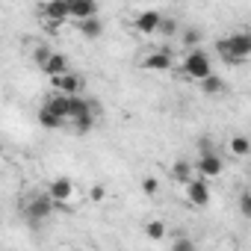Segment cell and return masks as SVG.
Segmentation results:
<instances>
[{
	"mask_svg": "<svg viewBox=\"0 0 251 251\" xmlns=\"http://www.w3.org/2000/svg\"><path fill=\"white\" fill-rule=\"evenodd\" d=\"M53 210H56V207H53V198H50L48 192H33V195H27L24 204H21V213H24V219H27L30 227H39L45 219H50Z\"/></svg>",
	"mask_w": 251,
	"mask_h": 251,
	"instance_id": "obj_1",
	"label": "cell"
},
{
	"mask_svg": "<svg viewBox=\"0 0 251 251\" xmlns=\"http://www.w3.org/2000/svg\"><path fill=\"white\" fill-rule=\"evenodd\" d=\"M213 71V62H210V53L198 45V48H189V53L183 56V62H180V74L186 77V80H201V77H207Z\"/></svg>",
	"mask_w": 251,
	"mask_h": 251,
	"instance_id": "obj_2",
	"label": "cell"
},
{
	"mask_svg": "<svg viewBox=\"0 0 251 251\" xmlns=\"http://www.w3.org/2000/svg\"><path fill=\"white\" fill-rule=\"evenodd\" d=\"M183 192H186V201H189L192 207H207L210 198H213V192H210V180L201 177V175L189 177V180L183 183Z\"/></svg>",
	"mask_w": 251,
	"mask_h": 251,
	"instance_id": "obj_3",
	"label": "cell"
},
{
	"mask_svg": "<svg viewBox=\"0 0 251 251\" xmlns=\"http://www.w3.org/2000/svg\"><path fill=\"white\" fill-rule=\"evenodd\" d=\"M192 166H195V175H201V177H207V180H213V177H219V175L225 172V160H222L216 151H201Z\"/></svg>",
	"mask_w": 251,
	"mask_h": 251,
	"instance_id": "obj_4",
	"label": "cell"
},
{
	"mask_svg": "<svg viewBox=\"0 0 251 251\" xmlns=\"http://www.w3.org/2000/svg\"><path fill=\"white\" fill-rule=\"evenodd\" d=\"M139 68L142 71H172L175 68V53L169 48H160V50H151L139 59Z\"/></svg>",
	"mask_w": 251,
	"mask_h": 251,
	"instance_id": "obj_5",
	"label": "cell"
},
{
	"mask_svg": "<svg viewBox=\"0 0 251 251\" xmlns=\"http://www.w3.org/2000/svg\"><path fill=\"white\" fill-rule=\"evenodd\" d=\"M48 195L53 198V207L56 210L68 207V201L74 198V180L71 177H53L50 186H48Z\"/></svg>",
	"mask_w": 251,
	"mask_h": 251,
	"instance_id": "obj_6",
	"label": "cell"
},
{
	"mask_svg": "<svg viewBox=\"0 0 251 251\" xmlns=\"http://www.w3.org/2000/svg\"><path fill=\"white\" fill-rule=\"evenodd\" d=\"M39 15L45 18V21H50L53 27L56 24H65L71 15H68V3L65 0H45V3L39 6Z\"/></svg>",
	"mask_w": 251,
	"mask_h": 251,
	"instance_id": "obj_7",
	"label": "cell"
},
{
	"mask_svg": "<svg viewBox=\"0 0 251 251\" xmlns=\"http://www.w3.org/2000/svg\"><path fill=\"white\" fill-rule=\"evenodd\" d=\"M50 83H53V92H62V95H80L83 92V77L80 74H74L71 68L65 71V74H59V77H50Z\"/></svg>",
	"mask_w": 251,
	"mask_h": 251,
	"instance_id": "obj_8",
	"label": "cell"
},
{
	"mask_svg": "<svg viewBox=\"0 0 251 251\" xmlns=\"http://www.w3.org/2000/svg\"><path fill=\"white\" fill-rule=\"evenodd\" d=\"M160 21H163V15H160L157 9H145V12H139V15L133 18V30L142 33V36H157Z\"/></svg>",
	"mask_w": 251,
	"mask_h": 251,
	"instance_id": "obj_9",
	"label": "cell"
},
{
	"mask_svg": "<svg viewBox=\"0 0 251 251\" xmlns=\"http://www.w3.org/2000/svg\"><path fill=\"white\" fill-rule=\"evenodd\" d=\"M225 42H227V48H230L242 62L251 56V33H248V30H236V33H230Z\"/></svg>",
	"mask_w": 251,
	"mask_h": 251,
	"instance_id": "obj_10",
	"label": "cell"
},
{
	"mask_svg": "<svg viewBox=\"0 0 251 251\" xmlns=\"http://www.w3.org/2000/svg\"><path fill=\"white\" fill-rule=\"evenodd\" d=\"M68 15H71L74 21L98 15V0H68Z\"/></svg>",
	"mask_w": 251,
	"mask_h": 251,
	"instance_id": "obj_11",
	"label": "cell"
},
{
	"mask_svg": "<svg viewBox=\"0 0 251 251\" xmlns=\"http://www.w3.org/2000/svg\"><path fill=\"white\" fill-rule=\"evenodd\" d=\"M77 30H80V36H83V39L95 42V39H100V36H103V21H100L98 15H92V18H80V21H77Z\"/></svg>",
	"mask_w": 251,
	"mask_h": 251,
	"instance_id": "obj_12",
	"label": "cell"
},
{
	"mask_svg": "<svg viewBox=\"0 0 251 251\" xmlns=\"http://www.w3.org/2000/svg\"><path fill=\"white\" fill-rule=\"evenodd\" d=\"M68 68H71V65H68V56H65V53H56V50H53V53L48 56V62L42 65V71H45L48 77H59V74H65Z\"/></svg>",
	"mask_w": 251,
	"mask_h": 251,
	"instance_id": "obj_13",
	"label": "cell"
},
{
	"mask_svg": "<svg viewBox=\"0 0 251 251\" xmlns=\"http://www.w3.org/2000/svg\"><path fill=\"white\" fill-rule=\"evenodd\" d=\"M45 109H50V112H56L59 118H65L68 121V95H62V92H53V95H48L45 98V103H42Z\"/></svg>",
	"mask_w": 251,
	"mask_h": 251,
	"instance_id": "obj_14",
	"label": "cell"
},
{
	"mask_svg": "<svg viewBox=\"0 0 251 251\" xmlns=\"http://www.w3.org/2000/svg\"><path fill=\"white\" fill-rule=\"evenodd\" d=\"M39 124H42L45 130H62L68 121H65V118H59L56 112H50V109H45V106H42V109H39Z\"/></svg>",
	"mask_w": 251,
	"mask_h": 251,
	"instance_id": "obj_15",
	"label": "cell"
},
{
	"mask_svg": "<svg viewBox=\"0 0 251 251\" xmlns=\"http://www.w3.org/2000/svg\"><path fill=\"white\" fill-rule=\"evenodd\" d=\"M198 83H201V92H204V95H222V92L227 89V86H225V80H222L219 74H213V71H210L207 77H201Z\"/></svg>",
	"mask_w": 251,
	"mask_h": 251,
	"instance_id": "obj_16",
	"label": "cell"
},
{
	"mask_svg": "<svg viewBox=\"0 0 251 251\" xmlns=\"http://www.w3.org/2000/svg\"><path fill=\"white\" fill-rule=\"evenodd\" d=\"M172 177H175L177 183H186L189 177H195V166H192L189 160H177V163L172 166Z\"/></svg>",
	"mask_w": 251,
	"mask_h": 251,
	"instance_id": "obj_17",
	"label": "cell"
},
{
	"mask_svg": "<svg viewBox=\"0 0 251 251\" xmlns=\"http://www.w3.org/2000/svg\"><path fill=\"white\" fill-rule=\"evenodd\" d=\"M216 53H219V56H222V62H225V65H230V68H239V65H242V59L227 48V42H225V39H219V42H216Z\"/></svg>",
	"mask_w": 251,
	"mask_h": 251,
	"instance_id": "obj_18",
	"label": "cell"
},
{
	"mask_svg": "<svg viewBox=\"0 0 251 251\" xmlns=\"http://www.w3.org/2000/svg\"><path fill=\"white\" fill-rule=\"evenodd\" d=\"M204 42V33L198 30V27H186V30H180V45L183 48H198Z\"/></svg>",
	"mask_w": 251,
	"mask_h": 251,
	"instance_id": "obj_19",
	"label": "cell"
},
{
	"mask_svg": "<svg viewBox=\"0 0 251 251\" xmlns=\"http://www.w3.org/2000/svg\"><path fill=\"white\" fill-rule=\"evenodd\" d=\"M68 124H71L77 133H92V127H95V112H89V115H77V118H71Z\"/></svg>",
	"mask_w": 251,
	"mask_h": 251,
	"instance_id": "obj_20",
	"label": "cell"
},
{
	"mask_svg": "<svg viewBox=\"0 0 251 251\" xmlns=\"http://www.w3.org/2000/svg\"><path fill=\"white\" fill-rule=\"evenodd\" d=\"M145 236H148V239H154V242L166 239V222H160V219H151V222L145 225Z\"/></svg>",
	"mask_w": 251,
	"mask_h": 251,
	"instance_id": "obj_21",
	"label": "cell"
},
{
	"mask_svg": "<svg viewBox=\"0 0 251 251\" xmlns=\"http://www.w3.org/2000/svg\"><path fill=\"white\" fill-rule=\"evenodd\" d=\"M248 151H251V142L245 136H233L230 139V154L233 157H248Z\"/></svg>",
	"mask_w": 251,
	"mask_h": 251,
	"instance_id": "obj_22",
	"label": "cell"
},
{
	"mask_svg": "<svg viewBox=\"0 0 251 251\" xmlns=\"http://www.w3.org/2000/svg\"><path fill=\"white\" fill-rule=\"evenodd\" d=\"M157 36L175 39V36H177V21H175V18H166V15H163V21H160V30H157Z\"/></svg>",
	"mask_w": 251,
	"mask_h": 251,
	"instance_id": "obj_23",
	"label": "cell"
},
{
	"mask_svg": "<svg viewBox=\"0 0 251 251\" xmlns=\"http://www.w3.org/2000/svg\"><path fill=\"white\" fill-rule=\"evenodd\" d=\"M142 192H145V195H151V198H154V195H160V180H157L154 175L142 177Z\"/></svg>",
	"mask_w": 251,
	"mask_h": 251,
	"instance_id": "obj_24",
	"label": "cell"
},
{
	"mask_svg": "<svg viewBox=\"0 0 251 251\" xmlns=\"http://www.w3.org/2000/svg\"><path fill=\"white\" fill-rule=\"evenodd\" d=\"M50 53H53V50H50V48H45V45H39V48H36V50H33V62H36V65H39V68H42V65H45V62H48V56H50Z\"/></svg>",
	"mask_w": 251,
	"mask_h": 251,
	"instance_id": "obj_25",
	"label": "cell"
},
{
	"mask_svg": "<svg viewBox=\"0 0 251 251\" xmlns=\"http://www.w3.org/2000/svg\"><path fill=\"white\" fill-rule=\"evenodd\" d=\"M239 213H242L245 219L251 216V192H248V189H245V192L239 195Z\"/></svg>",
	"mask_w": 251,
	"mask_h": 251,
	"instance_id": "obj_26",
	"label": "cell"
},
{
	"mask_svg": "<svg viewBox=\"0 0 251 251\" xmlns=\"http://www.w3.org/2000/svg\"><path fill=\"white\" fill-rule=\"evenodd\" d=\"M172 248H175V251H195V242L186 239V236H177V239L172 242Z\"/></svg>",
	"mask_w": 251,
	"mask_h": 251,
	"instance_id": "obj_27",
	"label": "cell"
},
{
	"mask_svg": "<svg viewBox=\"0 0 251 251\" xmlns=\"http://www.w3.org/2000/svg\"><path fill=\"white\" fill-rule=\"evenodd\" d=\"M103 198H106V189H103L100 183H98V186H92V192H89V201H92V204H100Z\"/></svg>",
	"mask_w": 251,
	"mask_h": 251,
	"instance_id": "obj_28",
	"label": "cell"
},
{
	"mask_svg": "<svg viewBox=\"0 0 251 251\" xmlns=\"http://www.w3.org/2000/svg\"><path fill=\"white\" fill-rule=\"evenodd\" d=\"M0 216H3V213H0Z\"/></svg>",
	"mask_w": 251,
	"mask_h": 251,
	"instance_id": "obj_29",
	"label": "cell"
},
{
	"mask_svg": "<svg viewBox=\"0 0 251 251\" xmlns=\"http://www.w3.org/2000/svg\"><path fill=\"white\" fill-rule=\"evenodd\" d=\"M0 151H3V148H0Z\"/></svg>",
	"mask_w": 251,
	"mask_h": 251,
	"instance_id": "obj_30",
	"label": "cell"
}]
</instances>
